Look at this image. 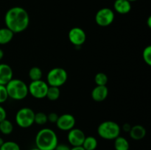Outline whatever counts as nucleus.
<instances>
[{
  "label": "nucleus",
  "instance_id": "18",
  "mask_svg": "<svg viewBox=\"0 0 151 150\" xmlns=\"http://www.w3.org/2000/svg\"><path fill=\"white\" fill-rule=\"evenodd\" d=\"M98 146V142L95 137L86 136L82 147L85 150H95Z\"/></svg>",
  "mask_w": 151,
  "mask_h": 150
},
{
  "label": "nucleus",
  "instance_id": "29",
  "mask_svg": "<svg viewBox=\"0 0 151 150\" xmlns=\"http://www.w3.org/2000/svg\"><path fill=\"white\" fill-rule=\"evenodd\" d=\"M6 119H7V112L2 106L0 105V122Z\"/></svg>",
  "mask_w": 151,
  "mask_h": 150
},
{
  "label": "nucleus",
  "instance_id": "11",
  "mask_svg": "<svg viewBox=\"0 0 151 150\" xmlns=\"http://www.w3.org/2000/svg\"><path fill=\"white\" fill-rule=\"evenodd\" d=\"M85 138V133L81 129L74 127L71 130L68 131L67 140L72 147L81 146Z\"/></svg>",
  "mask_w": 151,
  "mask_h": 150
},
{
  "label": "nucleus",
  "instance_id": "33",
  "mask_svg": "<svg viewBox=\"0 0 151 150\" xmlns=\"http://www.w3.org/2000/svg\"><path fill=\"white\" fill-rule=\"evenodd\" d=\"M147 25H148L149 28L151 27V17L150 16H149L148 19H147Z\"/></svg>",
  "mask_w": 151,
  "mask_h": 150
},
{
  "label": "nucleus",
  "instance_id": "24",
  "mask_svg": "<svg viewBox=\"0 0 151 150\" xmlns=\"http://www.w3.org/2000/svg\"><path fill=\"white\" fill-rule=\"evenodd\" d=\"M0 150H21L20 146L15 141H4L0 146Z\"/></svg>",
  "mask_w": 151,
  "mask_h": 150
},
{
  "label": "nucleus",
  "instance_id": "31",
  "mask_svg": "<svg viewBox=\"0 0 151 150\" xmlns=\"http://www.w3.org/2000/svg\"><path fill=\"white\" fill-rule=\"evenodd\" d=\"M71 150H85V149H84L82 147V146H81L72 147V148H71Z\"/></svg>",
  "mask_w": 151,
  "mask_h": 150
},
{
  "label": "nucleus",
  "instance_id": "7",
  "mask_svg": "<svg viewBox=\"0 0 151 150\" xmlns=\"http://www.w3.org/2000/svg\"><path fill=\"white\" fill-rule=\"evenodd\" d=\"M48 88V84L42 79L31 81V82L28 85V93L33 98L42 99L46 97Z\"/></svg>",
  "mask_w": 151,
  "mask_h": 150
},
{
  "label": "nucleus",
  "instance_id": "21",
  "mask_svg": "<svg viewBox=\"0 0 151 150\" xmlns=\"http://www.w3.org/2000/svg\"><path fill=\"white\" fill-rule=\"evenodd\" d=\"M29 77L31 79V81H36L41 79L43 76V72L41 68L38 66H33L31 68L29 71Z\"/></svg>",
  "mask_w": 151,
  "mask_h": 150
},
{
  "label": "nucleus",
  "instance_id": "26",
  "mask_svg": "<svg viewBox=\"0 0 151 150\" xmlns=\"http://www.w3.org/2000/svg\"><path fill=\"white\" fill-rule=\"evenodd\" d=\"M8 98V94L5 85H0V104L5 102Z\"/></svg>",
  "mask_w": 151,
  "mask_h": 150
},
{
  "label": "nucleus",
  "instance_id": "14",
  "mask_svg": "<svg viewBox=\"0 0 151 150\" xmlns=\"http://www.w3.org/2000/svg\"><path fill=\"white\" fill-rule=\"evenodd\" d=\"M131 2L128 0H114V10L121 15H125L131 10Z\"/></svg>",
  "mask_w": 151,
  "mask_h": 150
},
{
  "label": "nucleus",
  "instance_id": "17",
  "mask_svg": "<svg viewBox=\"0 0 151 150\" xmlns=\"http://www.w3.org/2000/svg\"><path fill=\"white\" fill-rule=\"evenodd\" d=\"M114 146L115 150H129L130 144L125 137L119 135L114 139Z\"/></svg>",
  "mask_w": 151,
  "mask_h": 150
},
{
  "label": "nucleus",
  "instance_id": "8",
  "mask_svg": "<svg viewBox=\"0 0 151 150\" xmlns=\"http://www.w3.org/2000/svg\"><path fill=\"white\" fill-rule=\"evenodd\" d=\"M94 19L96 24L100 26H108L111 24L114 21V11L109 7H103L96 13Z\"/></svg>",
  "mask_w": 151,
  "mask_h": 150
},
{
  "label": "nucleus",
  "instance_id": "13",
  "mask_svg": "<svg viewBox=\"0 0 151 150\" xmlns=\"http://www.w3.org/2000/svg\"><path fill=\"white\" fill-rule=\"evenodd\" d=\"M12 68L6 63H0V85H6L13 79Z\"/></svg>",
  "mask_w": 151,
  "mask_h": 150
},
{
  "label": "nucleus",
  "instance_id": "25",
  "mask_svg": "<svg viewBox=\"0 0 151 150\" xmlns=\"http://www.w3.org/2000/svg\"><path fill=\"white\" fill-rule=\"evenodd\" d=\"M142 58L145 63L148 66H151V46H147L142 51Z\"/></svg>",
  "mask_w": 151,
  "mask_h": 150
},
{
  "label": "nucleus",
  "instance_id": "36",
  "mask_svg": "<svg viewBox=\"0 0 151 150\" xmlns=\"http://www.w3.org/2000/svg\"><path fill=\"white\" fill-rule=\"evenodd\" d=\"M128 1H129L130 2H132V1H137V0H128Z\"/></svg>",
  "mask_w": 151,
  "mask_h": 150
},
{
  "label": "nucleus",
  "instance_id": "30",
  "mask_svg": "<svg viewBox=\"0 0 151 150\" xmlns=\"http://www.w3.org/2000/svg\"><path fill=\"white\" fill-rule=\"evenodd\" d=\"M131 126L129 124L125 123L122 125L121 129H122V130L125 132H129L130 130H131Z\"/></svg>",
  "mask_w": 151,
  "mask_h": 150
},
{
  "label": "nucleus",
  "instance_id": "22",
  "mask_svg": "<svg viewBox=\"0 0 151 150\" xmlns=\"http://www.w3.org/2000/svg\"><path fill=\"white\" fill-rule=\"evenodd\" d=\"M48 122L47 120V114L43 112H38L35 113V117H34V124H36L38 125H44Z\"/></svg>",
  "mask_w": 151,
  "mask_h": 150
},
{
  "label": "nucleus",
  "instance_id": "35",
  "mask_svg": "<svg viewBox=\"0 0 151 150\" xmlns=\"http://www.w3.org/2000/svg\"><path fill=\"white\" fill-rule=\"evenodd\" d=\"M29 150H41V149H38L37 147H35V148H32V149H29Z\"/></svg>",
  "mask_w": 151,
  "mask_h": 150
},
{
  "label": "nucleus",
  "instance_id": "20",
  "mask_svg": "<svg viewBox=\"0 0 151 150\" xmlns=\"http://www.w3.org/2000/svg\"><path fill=\"white\" fill-rule=\"evenodd\" d=\"M60 96V88L58 87H53V86H49L48 90H47V95H46V98L48 99L50 101H56L59 99Z\"/></svg>",
  "mask_w": 151,
  "mask_h": 150
},
{
  "label": "nucleus",
  "instance_id": "5",
  "mask_svg": "<svg viewBox=\"0 0 151 150\" xmlns=\"http://www.w3.org/2000/svg\"><path fill=\"white\" fill-rule=\"evenodd\" d=\"M68 79V73L64 69L55 67L49 71L47 75V83L49 86L58 87L64 85Z\"/></svg>",
  "mask_w": 151,
  "mask_h": 150
},
{
  "label": "nucleus",
  "instance_id": "27",
  "mask_svg": "<svg viewBox=\"0 0 151 150\" xmlns=\"http://www.w3.org/2000/svg\"><path fill=\"white\" fill-rule=\"evenodd\" d=\"M58 115L56 113H50L47 115V120H48L49 122L52 124H55L56 121H57L58 119Z\"/></svg>",
  "mask_w": 151,
  "mask_h": 150
},
{
  "label": "nucleus",
  "instance_id": "28",
  "mask_svg": "<svg viewBox=\"0 0 151 150\" xmlns=\"http://www.w3.org/2000/svg\"><path fill=\"white\" fill-rule=\"evenodd\" d=\"M54 150H71V147L65 144H59L57 145Z\"/></svg>",
  "mask_w": 151,
  "mask_h": 150
},
{
  "label": "nucleus",
  "instance_id": "10",
  "mask_svg": "<svg viewBox=\"0 0 151 150\" xmlns=\"http://www.w3.org/2000/svg\"><path fill=\"white\" fill-rule=\"evenodd\" d=\"M56 126L60 130L69 131L73 129L76 124V119L75 116L69 113H64L58 116Z\"/></svg>",
  "mask_w": 151,
  "mask_h": 150
},
{
  "label": "nucleus",
  "instance_id": "19",
  "mask_svg": "<svg viewBox=\"0 0 151 150\" xmlns=\"http://www.w3.org/2000/svg\"><path fill=\"white\" fill-rule=\"evenodd\" d=\"M13 131V124L8 119H4L0 122V132L4 135L11 134Z\"/></svg>",
  "mask_w": 151,
  "mask_h": 150
},
{
  "label": "nucleus",
  "instance_id": "3",
  "mask_svg": "<svg viewBox=\"0 0 151 150\" xmlns=\"http://www.w3.org/2000/svg\"><path fill=\"white\" fill-rule=\"evenodd\" d=\"M8 97L13 100L21 101L27 96L28 85L20 79H12L5 85Z\"/></svg>",
  "mask_w": 151,
  "mask_h": 150
},
{
  "label": "nucleus",
  "instance_id": "9",
  "mask_svg": "<svg viewBox=\"0 0 151 150\" xmlns=\"http://www.w3.org/2000/svg\"><path fill=\"white\" fill-rule=\"evenodd\" d=\"M69 41L75 46H81L86 41V33L81 27H72L68 33Z\"/></svg>",
  "mask_w": 151,
  "mask_h": 150
},
{
  "label": "nucleus",
  "instance_id": "12",
  "mask_svg": "<svg viewBox=\"0 0 151 150\" xmlns=\"http://www.w3.org/2000/svg\"><path fill=\"white\" fill-rule=\"evenodd\" d=\"M91 96L94 101L101 102L107 99L109 96V88L106 85H96L91 91Z\"/></svg>",
  "mask_w": 151,
  "mask_h": 150
},
{
  "label": "nucleus",
  "instance_id": "16",
  "mask_svg": "<svg viewBox=\"0 0 151 150\" xmlns=\"http://www.w3.org/2000/svg\"><path fill=\"white\" fill-rule=\"evenodd\" d=\"M15 34L8 28H0V45L9 44L13 40Z\"/></svg>",
  "mask_w": 151,
  "mask_h": 150
},
{
  "label": "nucleus",
  "instance_id": "32",
  "mask_svg": "<svg viewBox=\"0 0 151 150\" xmlns=\"http://www.w3.org/2000/svg\"><path fill=\"white\" fill-rule=\"evenodd\" d=\"M4 51H3V50L1 49H0V61H1V60L3 59V57H4Z\"/></svg>",
  "mask_w": 151,
  "mask_h": 150
},
{
  "label": "nucleus",
  "instance_id": "1",
  "mask_svg": "<svg viewBox=\"0 0 151 150\" xmlns=\"http://www.w3.org/2000/svg\"><path fill=\"white\" fill-rule=\"evenodd\" d=\"M6 27L14 34L24 32L29 24V16L24 8L16 6L9 9L4 16Z\"/></svg>",
  "mask_w": 151,
  "mask_h": 150
},
{
  "label": "nucleus",
  "instance_id": "4",
  "mask_svg": "<svg viewBox=\"0 0 151 150\" xmlns=\"http://www.w3.org/2000/svg\"><path fill=\"white\" fill-rule=\"evenodd\" d=\"M121 127L114 121H105L97 127V134L105 140H114L120 135Z\"/></svg>",
  "mask_w": 151,
  "mask_h": 150
},
{
  "label": "nucleus",
  "instance_id": "2",
  "mask_svg": "<svg viewBox=\"0 0 151 150\" xmlns=\"http://www.w3.org/2000/svg\"><path fill=\"white\" fill-rule=\"evenodd\" d=\"M35 147L41 150H54L58 144L57 134L50 128H43L35 135Z\"/></svg>",
  "mask_w": 151,
  "mask_h": 150
},
{
  "label": "nucleus",
  "instance_id": "6",
  "mask_svg": "<svg viewBox=\"0 0 151 150\" xmlns=\"http://www.w3.org/2000/svg\"><path fill=\"white\" fill-rule=\"evenodd\" d=\"M35 112L29 107H22L16 113L15 121L19 127L29 128L34 124Z\"/></svg>",
  "mask_w": 151,
  "mask_h": 150
},
{
  "label": "nucleus",
  "instance_id": "15",
  "mask_svg": "<svg viewBox=\"0 0 151 150\" xmlns=\"http://www.w3.org/2000/svg\"><path fill=\"white\" fill-rule=\"evenodd\" d=\"M146 134H147V131H146L145 126L139 124H137L131 126V130L129 132L130 137L133 140H135V141L142 140L146 136Z\"/></svg>",
  "mask_w": 151,
  "mask_h": 150
},
{
  "label": "nucleus",
  "instance_id": "34",
  "mask_svg": "<svg viewBox=\"0 0 151 150\" xmlns=\"http://www.w3.org/2000/svg\"><path fill=\"white\" fill-rule=\"evenodd\" d=\"M4 139H3V138H1V137H0V146H1L3 144H4Z\"/></svg>",
  "mask_w": 151,
  "mask_h": 150
},
{
  "label": "nucleus",
  "instance_id": "23",
  "mask_svg": "<svg viewBox=\"0 0 151 150\" xmlns=\"http://www.w3.org/2000/svg\"><path fill=\"white\" fill-rule=\"evenodd\" d=\"M109 81V77L103 72H99L96 74L94 76V82L97 85H106Z\"/></svg>",
  "mask_w": 151,
  "mask_h": 150
}]
</instances>
